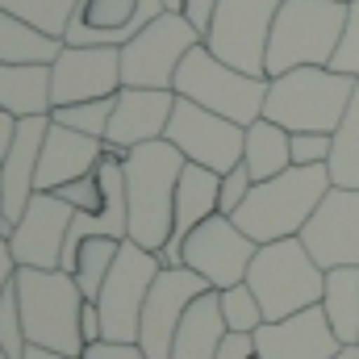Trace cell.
Masks as SVG:
<instances>
[{
    "label": "cell",
    "mask_w": 359,
    "mask_h": 359,
    "mask_svg": "<svg viewBox=\"0 0 359 359\" xmlns=\"http://www.w3.org/2000/svg\"><path fill=\"white\" fill-rule=\"evenodd\" d=\"M126 205H130V243L147 251H163L176 222V184L184 172V155L168 138L142 142L126 151Z\"/></svg>",
    "instance_id": "1"
},
{
    "label": "cell",
    "mask_w": 359,
    "mask_h": 359,
    "mask_svg": "<svg viewBox=\"0 0 359 359\" xmlns=\"http://www.w3.org/2000/svg\"><path fill=\"white\" fill-rule=\"evenodd\" d=\"M330 188H334V184H330V168H326V163L288 168V172H280V176L255 184L251 196L238 205L234 222H238V230H243L247 238H255L259 247H264V243H280V238H297Z\"/></svg>",
    "instance_id": "2"
},
{
    "label": "cell",
    "mask_w": 359,
    "mask_h": 359,
    "mask_svg": "<svg viewBox=\"0 0 359 359\" xmlns=\"http://www.w3.org/2000/svg\"><path fill=\"white\" fill-rule=\"evenodd\" d=\"M359 80L330 72V67H297L268 84L264 117L292 130V134H334L347 117Z\"/></svg>",
    "instance_id": "3"
},
{
    "label": "cell",
    "mask_w": 359,
    "mask_h": 359,
    "mask_svg": "<svg viewBox=\"0 0 359 359\" xmlns=\"http://www.w3.org/2000/svg\"><path fill=\"white\" fill-rule=\"evenodd\" d=\"M17 297H21V318H25V339L29 347L63 351V355H84V292L76 276L63 268L42 271V268H17Z\"/></svg>",
    "instance_id": "4"
},
{
    "label": "cell",
    "mask_w": 359,
    "mask_h": 359,
    "mask_svg": "<svg viewBox=\"0 0 359 359\" xmlns=\"http://www.w3.org/2000/svg\"><path fill=\"white\" fill-rule=\"evenodd\" d=\"M347 25V0H284L268 38V80L297 67H330Z\"/></svg>",
    "instance_id": "5"
},
{
    "label": "cell",
    "mask_w": 359,
    "mask_h": 359,
    "mask_svg": "<svg viewBox=\"0 0 359 359\" xmlns=\"http://www.w3.org/2000/svg\"><path fill=\"white\" fill-rule=\"evenodd\" d=\"M247 284L255 288L264 318L280 322L309 305H322L326 271L313 264V255L305 251L301 238H280V243H264L255 251V259L247 268Z\"/></svg>",
    "instance_id": "6"
},
{
    "label": "cell",
    "mask_w": 359,
    "mask_h": 359,
    "mask_svg": "<svg viewBox=\"0 0 359 359\" xmlns=\"http://www.w3.org/2000/svg\"><path fill=\"white\" fill-rule=\"evenodd\" d=\"M268 84H271L268 76H247V72L222 63V59L201 42V46H192L188 59L180 63L172 92L184 96V100H192V104H205V109L230 117V121H238V126L247 130L251 121L264 117Z\"/></svg>",
    "instance_id": "7"
},
{
    "label": "cell",
    "mask_w": 359,
    "mask_h": 359,
    "mask_svg": "<svg viewBox=\"0 0 359 359\" xmlns=\"http://www.w3.org/2000/svg\"><path fill=\"white\" fill-rule=\"evenodd\" d=\"M201 29L184 13H159L138 38L121 46V84L126 88H172L180 63L192 46H201Z\"/></svg>",
    "instance_id": "8"
},
{
    "label": "cell",
    "mask_w": 359,
    "mask_h": 359,
    "mask_svg": "<svg viewBox=\"0 0 359 359\" xmlns=\"http://www.w3.org/2000/svg\"><path fill=\"white\" fill-rule=\"evenodd\" d=\"M163 271V259L138 243H121L113 268L100 284V297H96V309H100V326H104V339H117V343H138V326H142V305H147V292L155 284V276Z\"/></svg>",
    "instance_id": "9"
},
{
    "label": "cell",
    "mask_w": 359,
    "mask_h": 359,
    "mask_svg": "<svg viewBox=\"0 0 359 359\" xmlns=\"http://www.w3.org/2000/svg\"><path fill=\"white\" fill-rule=\"evenodd\" d=\"M280 4L284 0H222L205 34V46L247 76H268V38Z\"/></svg>",
    "instance_id": "10"
},
{
    "label": "cell",
    "mask_w": 359,
    "mask_h": 359,
    "mask_svg": "<svg viewBox=\"0 0 359 359\" xmlns=\"http://www.w3.org/2000/svg\"><path fill=\"white\" fill-rule=\"evenodd\" d=\"M188 163H201L217 176H226L230 168L243 163V147H247V130L205 104H192L176 96V109H172V121H168V134H163Z\"/></svg>",
    "instance_id": "11"
},
{
    "label": "cell",
    "mask_w": 359,
    "mask_h": 359,
    "mask_svg": "<svg viewBox=\"0 0 359 359\" xmlns=\"http://www.w3.org/2000/svg\"><path fill=\"white\" fill-rule=\"evenodd\" d=\"M255 251H259V243L247 238L234 217L213 213L209 222H201L184 238V251L180 255H184V268L201 271L213 288H234V284L247 280V268H251Z\"/></svg>",
    "instance_id": "12"
},
{
    "label": "cell",
    "mask_w": 359,
    "mask_h": 359,
    "mask_svg": "<svg viewBox=\"0 0 359 359\" xmlns=\"http://www.w3.org/2000/svg\"><path fill=\"white\" fill-rule=\"evenodd\" d=\"M213 288L201 271L192 268H163L155 276L151 292H147V305H142V326H138V347L147 351V359H172V343H176V330L188 313V305Z\"/></svg>",
    "instance_id": "13"
},
{
    "label": "cell",
    "mask_w": 359,
    "mask_h": 359,
    "mask_svg": "<svg viewBox=\"0 0 359 359\" xmlns=\"http://www.w3.org/2000/svg\"><path fill=\"white\" fill-rule=\"evenodd\" d=\"M297 238L322 271L359 268V188H330Z\"/></svg>",
    "instance_id": "14"
},
{
    "label": "cell",
    "mask_w": 359,
    "mask_h": 359,
    "mask_svg": "<svg viewBox=\"0 0 359 359\" xmlns=\"http://www.w3.org/2000/svg\"><path fill=\"white\" fill-rule=\"evenodd\" d=\"M76 209L59 196V192H34L21 222L8 234L13 259L17 268H42L55 271L63 264V247H67V230H72Z\"/></svg>",
    "instance_id": "15"
},
{
    "label": "cell",
    "mask_w": 359,
    "mask_h": 359,
    "mask_svg": "<svg viewBox=\"0 0 359 359\" xmlns=\"http://www.w3.org/2000/svg\"><path fill=\"white\" fill-rule=\"evenodd\" d=\"M126 88L121 84V46H63L50 63V100L80 104V100H104Z\"/></svg>",
    "instance_id": "16"
},
{
    "label": "cell",
    "mask_w": 359,
    "mask_h": 359,
    "mask_svg": "<svg viewBox=\"0 0 359 359\" xmlns=\"http://www.w3.org/2000/svg\"><path fill=\"white\" fill-rule=\"evenodd\" d=\"M159 13H168L163 0H80L67 21L63 46H126Z\"/></svg>",
    "instance_id": "17"
},
{
    "label": "cell",
    "mask_w": 359,
    "mask_h": 359,
    "mask_svg": "<svg viewBox=\"0 0 359 359\" xmlns=\"http://www.w3.org/2000/svg\"><path fill=\"white\" fill-rule=\"evenodd\" d=\"M251 343H255L259 359H334L343 351L322 305H309V309L280 318V322H264L251 334Z\"/></svg>",
    "instance_id": "18"
},
{
    "label": "cell",
    "mask_w": 359,
    "mask_h": 359,
    "mask_svg": "<svg viewBox=\"0 0 359 359\" xmlns=\"http://www.w3.org/2000/svg\"><path fill=\"white\" fill-rule=\"evenodd\" d=\"M172 109H176L172 88H121L113 96V121H109L104 147L126 159V151L163 138L168 121H172Z\"/></svg>",
    "instance_id": "19"
},
{
    "label": "cell",
    "mask_w": 359,
    "mask_h": 359,
    "mask_svg": "<svg viewBox=\"0 0 359 359\" xmlns=\"http://www.w3.org/2000/svg\"><path fill=\"white\" fill-rule=\"evenodd\" d=\"M46 130H50V117H21V121H17V134H13V147H8V155L0 159V172H4V201H0V213H4L8 226L21 222L29 196L38 192V159H42Z\"/></svg>",
    "instance_id": "20"
},
{
    "label": "cell",
    "mask_w": 359,
    "mask_h": 359,
    "mask_svg": "<svg viewBox=\"0 0 359 359\" xmlns=\"http://www.w3.org/2000/svg\"><path fill=\"white\" fill-rule=\"evenodd\" d=\"M217 196H222V176L217 172H209V168H201V163H184V172H180V184H176V222H172V238H168V247L159 251V259H163V268H180L184 264V238L201 226V222H209L213 213H217Z\"/></svg>",
    "instance_id": "21"
},
{
    "label": "cell",
    "mask_w": 359,
    "mask_h": 359,
    "mask_svg": "<svg viewBox=\"0 0 359 359\" xmlns=\"http://www.w3.org/2000/svg\"><path fill=\"white\" fill-rule=\"evenodd\" d=\"M100 159H104V138H88L80 130L50 121L46 142H42V159H38V192H55L72 180L88 176V172H96Z\"/></svg>",
    "instance_id": "22"
},
{
    "label": "cell",
    "mask_w": 359,
    "mask_h": 359,
    "mask_svg": "<svg viewBox=\"0 0 359 359\" xmlns=\"http://www.w3.org/2000/svg\"><path fill=\"white\" fill-rule=\"evenodd\" d=\"M226 339H230V326L222 318V292L205 288L188 305V313L180 322L176 343H172V359H217Z\"/></svg>",
    "instance_id": "23"
},
{
    "label": "cell",
    "mask_w": 359,
    "mask_h": 359,
    "mask_svg": "<svg viewBox=\"0 0 359 359\" xmlns=\"http://www.w3.org/2000/svg\"><path fill=\"white\" fill-rule=\"evenodd\" d=\"M0 109L21 117H50V63H0Z\"/></svg>",
    "instance_id": "24"
},
{
    "label": "cell",
    "mask_w": 359,
    "mask_h": 359,
    "mask_svg": "<svg viewBox=\"0 0 359 359\" xmlns=\"http://www.w3.org/2000/svg\"><path fill=\"white\" fill-rule=\"evenodd\" d=\"M243 163H247V172L255 176V184H264V180L288 172V168H292V130L276 126V121H268V117L251 121V126H247Z\"/></svg>",
    "instance_id": "25"
},
{
    "label": "cell",
    "mask_w": 359,
    "mask_h": 359,
    "mask_svg": "<svg viewBox=\"0 0 359 359\" xmlns=\"http://www.w3.org/2000/svg\"><path fill=\"white\" fill-rule=\"evenodd\" d=\"M59 50L63 38H50L38 25L0 8V63H55Z\"/></svg>",
    "instance_id": "26"
},
{
    "label": "cell",
    "mask_w": 359,
    "mask_h": 359,
    "mask_svg": "<svg viewBox=\"0 0 359 359\" xmlns=\"http://www.w3.org/2000/svg\"><path fill=\"white\" fill-rule=\"evenodd\" d=\"M322 309L339 334L343 347L359 343V268H330L326 271V292Z\"/></svg>",
    "instance_id": "27"
},
{
    "label": "cell",
    "mask_w": 359,
    "mask_h": 359,
    "mask_svg": "<svg viewBox=\"0 0 359 359\" xmlns=\"http://www.w3.org/2000/svg\"><path fill=\"white\" fill-rule=\"evenodd\" d=\"M330 184L334 188H359V88L347 104V117L339 121V130L330 134Z\"/></svg>",
    "instance_id": "28"
},
{
    "label": "cell",
    "mask_w": 359,
    "mask_h": 359,
    "mask_svg": "<svg viewBox=\"0 0 359 359\" xmlns=\"http://www.w3.org/2000/svg\"><path fill=\"white\" fill-rule=\"evenodd\" d=\"M117 251H121V238H84L80 243V251H76V284H80V292L96 301L100 297V284H104V276L113 268V259H117Z\"/></svg>",
    "instance_id": "29"
},
{
    "label": "cell",
    "mask_w": 359,
    "mask_h": 359,
    "mask_svg": "<svg viewBox=\"0 0 359 359\" xmlns=\"http://www.w3.org/2000/svg\"><path fill=\"white\" fill-rule=\"evenodd\" d=\"M76 4H80V0H0L4 13H13V17L38 25V29L50 34V38H63V34H67V21H72Z\"/></svg>",
    "instance_id": "30"
},
{
    "label": "cell",
    "mask_w": 359,
    "mask_h": 359,
    "mask_svg": "<svg viewBox=\"0 0 359 359\" xmlns=\"http://www.w3.org/2000/svg\"><path fill=\"white\" fill-rule=\"evenodd\" d=\"M217 292H222V318H226L230 334H255L268 322L264 305H259V297H255V288L247 280L234 284V288H217Z\"/></svg>",
    "instance_id": "31"
},
{
    "label": "cell",
    "mask_w": 359,
    "mask_h": 359,
    "mask_svg": "<svg viewBox=\"0 0 359 359\" xmlns=\"http://www.w3.org/2000/svg\"><path fill=\"white\" fill-rule=\"evenodd\" d=\"M50 121H59L67 130H80L88 138H104L109 121H113V96H104V100H80V104H59V109H50Z\"/></svg>",
    "instance_id": "32"
},
{
    "label": "cell",
    "mask_w": 359,
    "mask_h": 359,
    "mask_svg": "<svg viewBox=\"0 0 359 359\" xmlns=\"http://www.w3.org/2000/svg\"><path fill=\"white\" fill-rule=\"evenodd\" d=\"M0 347H4V355H8V359H25V351H29L17 284H8V288H4V297H0Z\"/></svg>",
    "instance_id": "33"
},
{
    "label": "cell",
    "mask_w": 359,
    "mask_h": 359,
    "mask_svg": "<svg viewBox=\"0 0 359 359\" xmlns=\"http://www.w3.org/2000/svg\"><path fill=\"white\" fill-rule=\"evenodd\" d=\"M330 72H343V76L359 80V0H347V25H343L339 50L330 59Z\"/></svg>",
    "instance_id": "34"
},
{
    "label": "cell",
    "mask_w": 359,
    "mask_h": 359,
    "mask_svg": "<svg viewBox=\"0 0 359 359\" xmlns=\"http://www.w3.org/2000/svg\"><path fill=\"white\" fill-rule=\"evenodd\" d=\"M251 188H255V176L247 172V163L230 168V172L222 176V196H217V213L234 217V213H238V205H243V201L251 196Z\"/></svg>",
    "instance_id": "35"
},
{
    "label": "cell",
    "mask_w": 359,
    "mask_h": 359,
    "mask_svg": "<svg viewBox=\"0 0 359 359\" xmlns=\"http://www.w3.org/2000/svg\"><path fill=\"white\" fill-rule=\"evenodd\" d=\"M55 192H59L76 213H92V209L104 205V188H100V176H96V172L72 180V184H63V188H55Z\"/></svg>",
    "instance_id": "36"
},
{
    "label": "cell",
    "mask_w": 359,
    "mask_h": 359,
    "mask_svg": "<svg viewBox=\"0 0 359 359\" xmlns=\"http://www.w3.org/2000/svg\"><path fill=\"white\" fill-rule=\"evenodd\" d=\"M330 134H292V168H313V163H330Z\"/></svg>",
    "instance_id": "37"
},
{
    "label": "cell",
    "mask_w": 359,
    "mask_h": 359,
    "mask_svg": "<svg viewBox=\"0 0 359 359\" xmlns=\"http://www.w3.org/2000/svg\"><path fill=\"white\" fill-rule=\"evenodd\" d=\"M84 359H147L138 343H117V339H96L84 347Z\"/></svg>",
    "instance_id": "38"
},
{
    "label": "cell",
    "mask_w": 359,
    "mask_h": 359,
    "mask_svg": "<svg viewBox=\"0 0 359 359\" xmlns=\"http://www.w3.org/2000/svg\"><path fill=\"white\" fill-rule=\"evenodd\" d=\"M217 4H222V0H184V4H180V13H184V17L201 29V38H205V34H209V25H213Z\"/></svg>",
    "instance_id": "39"
},
{
    "label": "cell",
    "mask_w": 359,
    "mask_h": 359,
    "mask_svg": "<svg viewBox=\"0 0 359 359\" xmlns=\"http://www.w3.org/2000/svg\"><path fill=\"white\" fill-rule=\"evenodd\" d=\"M80 330H84V347H88V343H96V339H104V326H100V309H96V301H84Z\"/></svg>",
    "instance_id": "40"
},
{
    "label": "cell",
    "mask_w": 359,
    "mask_h": 359,
    "mask_svg": "<svg viewBox=\"0 0 359 359\" xmlns=\"http://www.w3.org/2000/svg\"><path fill=\"white\" fill-rule=\"evenodd\" d=\"M217 359H255V343H251V334H230V339L222 343V355Z\"/></svg>",
    "instance_id": "41"
},
{
    "label": "cell",
    "mask_w": 359,
    "mask_h": 359,
    "mask_svg": "<svg viewBox=\"0 0 359 359\" xmlns=\"http://www.w3.org/2000/svg\"><path fill=\"white\" fill-rule=\"evenodd\" d=\"M17 280V259H13V247H8V238L0 234V297H4V288Z\"/></svg>",
    "instance_id": "42"
},
{
    "label": "cell",
    "mask_w": 359,
    "mask_h": 359,
    "mask_svg": "<svg viewBox=\"0 0 359 359\" xmlns=\"http://www.w3.org/2000/svg\"><path fill=\"white\" fill-rule=\"evenodd\" d=\"M13 134H17V117L0 109V159H4V155H8V147H13Z\"/></svg>",
    "instance_id": "43"
},
{
    "label": "cell",
    "mask_w": 359,
    "mask_h": 359,
    "mask_svg": "<svg viewBox=\"0 0 359 359\" xmlns=\"http://www.w3.org/2000/svg\"><path fill=\"white\" fill-rule=\"evenodd\" d=\"M25 359H84V355H63V351H46V347H29Z\"/></svg>",
    "instance_id": "44"
},
{
    "label": "cell",
    "mask_w": 359,
    "mask_h": 359,
    "mask_svg": "<svg viewBox=\"0 0 359 359\" xmlns=\"http://www.w3.org/2000/svg\"><path fill=\"white\" fill-rule=\"evenodd\" d=\"M163 4H168V8H172V13H180V4H184V0H163Z\"/></svg>",
    "instance_id": "45"
},
{
    "label": "cell",
    "mask_w": 359,
    "mask_h": 359,
    "mask_svg": "<svg viewBox=\"0 0 359 359\" xmlns=\"http://www.w3.org/2000/svg\"><path fill=\"white\" fill-rule=\"evenodd\" d=\"M0 201H4V172H0Z\"/></svg>",
    "instance_id": "46"
},
{
    "label": "cell",
    "mask_w": 359,
    "mask_h": 359,
    "mask_svg": "<svg viewBox=\"0 0 359 359\" xmlns=\"http://www.w3.org/2000/svg\"><path fill=\"white\" fill-rule=\"evenodd\" d=\"M0 359H8V355H4V347H0Z\"/></svg>",
    "instance_id": "47"
}]
</instances>
